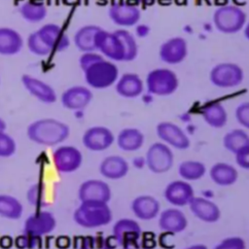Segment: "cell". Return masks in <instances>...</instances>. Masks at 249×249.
Segmentation results:
<instances>
[{
	"mask_svg": "<svg viewBox=\"0 0 249 249\" xmlns=\"http://www.w3.org/2000/svg\"><path fill=\"white\" fill-rule=\"evenodd\" d=\"M95 47L112 61H131L138 54L137 42L125 29L110 32L101 28L96 34Z\"/></svg>",
	"mask_w": 249,
	"mask_h": 249,
	"instance_id": "cell-1",
	"label": "cell"
},
{
	"mask_svg": "<svg viewBox=\"0 0 249 249\" xmlns=\"http://www.w3.org/2000/svg\"><path fill=\"white\" fill-rule=\"evenodd\" d=\"M27 137L30 141L43 146H56L65 141L70 128L67 124L53 119L43 118L28 124L26 129Z\"/></svg>",
	"mask_w": 249,
	"mask_h": 249,
	"instance_id": "cell-2",
	"label": "cell"
},
{
	"mask_svg": "<svg viewBox=\"0 0 249 249\" xmlns=\"http://www.w3.org/2000/svg\"><path fill=\"white\" fill-rule=\"evenodd\" d=\"M113 218L108 203L81 202L73 213L75 223L85 229H97L107 226Z\"/></svg>",
	"mask_w": 249,
	"mask_h": 249,
	"instance_id": "cell-3",
	"label": "cell"
},
{
	"mask_svg": "<svg viewBox=\"0 0 249 249\" xmlns=\"http://www.w3.org/2000/svg\"><path fill=\"white\" fill-rule=\"evenodd\" d=\"M86 83L93 89H107L116 84L119 78L118 66L103 55L83 69Z\"/></svg>",
	"mask_w": 249,
	"mask_h": 249,
	"instance_id": "cell-4",
	"label": "cell"
},
{
	"mask_svg": "<svg viewBox=\"0 0 249 249\" xmlns=\"http://www.w3.org/2000/svg\"><path fill=\"white\" fill-rule=\"evenodd\" d=\"M212 19L215 27L220 32L233 34L244 27L247 17L241 8L233 5H225L214 11Z\"/></svg>",
	"mask_w": 249,
	"mask_h": 249,
	"instance_id": "cell-5",
	"label": "cell"
},
{
	"mask_svg": "<svg viewBox=\"0 0 249 249\" xmlns=\"http://www.w3.org/2000/svg\"><path fill=\"white\" fill-rule=\"evenodd\" d=\"M179 80L174 71L169 68H155L146 77V88L149 93L159 96L170 95L176 91Z\"/></svg>",
	"mask_w": 249,
	"mask_h": 249,
	"instance_id": "cell-6",
	"label": "cell"
},
{
	"mask_svg": "<svg viewBox=\"0 0 249 249\" xmlns=\"http://www.w3.org/2000/svg\"><path fill=\"white\" fill-rule=\"evenodd\" d=\"M244 78L243 69L233 62H220L212 67L209 73L210 82L218 88L237 87Z\"/></svg>",
	"mask_w": 249,
	"mask_h": 249,
	"instance_id": "cell-7",
	"label": "cell"
},
{
	"mask_svg": "<svg viewBox=\"0 0 249 249\" xmlns=\"http://www.w3.org/2000/svg\"><path fill=\"white\" fill-rule=\"evenodd\" d=\"M174 163L172 150L163 142H155L147 150L146 164L149 170L156 174H162L171 169Z\"/></svg>",
	"mask_w": 249,
	"mask_h": 249,
	"instance_id": "cell-8",
	"label": "cell"
},
{
	"mask_svg": "<svg viewBox=\"0 0 249 249\" xmlns=\"http://www.w3.org/2000/svg\"><path fill=\"white\" fill-rule=\"evenodd\" d=\"M56 227V219L53 213L46 210L37 211L29 215L23 224V233L40 238L54 231Z\"/></svg>",
	"mask_w": 249,
	"mask_h": 249,
	"instance_id": "cell-9",
	"label": "cell"
},
{
	"mask_svg": "<svg viewBox=\"0 0 249 249\" xmlns=\"http://www.w3.org/2000/svg\"><path fill=\"white\" fill-rule=\"evenodd\" d=\"M53 162L59 173H72L81 167L83 154L75 146L61 145L53 151Z\"/></svg>",
	"mask_w": 249,
	"mask_h": 249,
	"instance_id": "cell-10",
	"label": "cell"
},
{
	"mask_svg": "<svg viewBox=\"0 0 249 249\" xmlns=\"http://www.w3.org/2000/svg\"><path fill=\"white\" fill-rule=\"evenodd\" d=\"M78 197L81 202L89 201L108 203L112 197V191L105 181L89 179L80 185Z\"/></svg>",
	"mask_w": 249,
	"mask_h": 249,
	"instance_id": "cell-11",
	"label": "cell"
},
{
	"mask_svg": "<svg viewBox=\"0 0 249 249\" xmlns=\"http://www.w3.org/2000/svg\"><path fill=\"white\" fill-rule=\"evenodd\" d=\"M115 141L112 130L103 125L89 127L82 136L83 145L89 151L101 152L110 148Z\"/></svg>",
	"mask_w": 249,
	"mask_h": 249,
	"instance_id": "cell-12",
	"label": "cell"
},
{
	"mask_svg": "<svg viewBox=\"0 0 249 249\" xmlns=\"http://www.w3.org/2000/svg\"><path fill=\"white\" fill-rule=\"evenodd\" d=\"M158 137L166 145L177 150H186L191 141L186 132L176 124L171 122H160L156 126Z\"/></svg>",
	"mask_w": 249,
	"mask_h": 249,
	"instance_id": "cell-13",
	"label": "cell"
},
{
	"mask_svg": "<svg viewBox=\"0 0 249 249\" xmlns=\"http://www.w3.org/2000/svg\"><path fill=\"white\" fill-rule=\"evenodd\" d=\"M110 19L117 25L129 27L136 25L141 18L137 5L129 2H115L108 10Z\"/></svg>",
	"mask_w": 249,
	"mask_h": 249,
	"instance_id": "cell-14",
	"label": "cell"
},
{
	"mask_svg": "<svg viewBox=\"0 0 249 249\" xmlns=\"http://www.w3.org/2000/svg\"><path fill=\"white\" fill-rule=\"evenodd\" d=\"M44 44L51 52H61L70 45V40L64 30L56 23L49 22L36 30Z\"/></svg>",
	"mask_w": 249,
	"mask_h": 249,
	"instance_id": "cell-15",
	"label": "cell"
},
{
	"mask_svg": "<svg viewBox=\"0 0 249 249\" xmlns=\"http://www.w3.org/2000/svg\"><path fill=\"white\" fill-rule=\"evenodd\" d=\"M188 54V43L180 36L165 40L160 47L159 56L167 64H179Z\"/></svg>",
	"mask_w": 249,
	"mask_h": 249,
	"instance_id": "cell-16",
	"label": "cell"
},
{
	"mask_svg": "<svg viewBox=\"0 0 249 249\" xmlns=\"http://www.w3.org/2000/svg\"><path fill=\"white\" fill-rule=\"evenodd\" d=\"M141 232L139 224L135 220L129 218H122L118 220L112 229L115 241L122 247L138 242Z\"/></svg>",
	"mask_w": 249,
	"mask_h": 249,
	"instance_id": "cell-17",
	"label": "cell"
},
{
	"mask_svg": "<svg viewBox=\"0 0 249 249\" xmlns=\"http://www.w3.org/2000/svg\"><path fill=\"white\" fill-rule=\"evenodd\" d=\"M163 196L165 200L173 206L189 205L195 196L192 185L185 180H175L166 185Z\"/></svg>",
	"mask_w": 249,
	"mask_h": 249,
	"instance_id": "cell-18",
	"label": "cell"
},
{
	"mask_svg": "<svg viewBox=\"0 0 249 249\" xmlns=\"http://www.w3.org/2000/svg\"><path fill=\"white\" fill-rule=\"evenodd\" d=\"M20 80L25 89L41 102L52 104L56 101V91L50 84L30 74H23Z\"/></svg>",
	"mask_w": 249,
	"mask_h": 249,
	"instance_id": "cell-19",
	"label": "cell"
},
{
	"mask_svg": "<svg viewBox=\"0 0 249 249\" xmlns=\"http://www.w3.org/2000/svg\"><path fill=\"white\" fill-rule=\"evenodd\" d=\"M92 99L91 90L85 86L75 85L66 89L60 97L61 104L68 110L79 111L86 108Z\"/></svg>",
	"mask_w": 249,
	"mask_h": 249,
	"instance_id": "cell-20",
	"label": "cell"
},
{
	"mask_svg": "<svg viewBox=\"0 0 249 249\" xmlns=\"http://www.w3.org/2000/svg\"><path fill=\"white\" fill-rule=\"evenodd\" d=\"M189 206L193 214L202 222L215 223L221 217L219 206L208 198L194 196L189 203Z\"/></svg>",
	"mask_w": 249,
	"mask_h": 249,
	"instance_id": "cell-21",
	"label": "cell"
},
{
	"mask_svg": "<svg viewBox=\"0 0 249 249\" xmlns=\"http://www.w3.org/2000/svg\"><path fill=\"white\" fill-rule=\"evenodd\" d=\"M188 226L186 215L177 208H167L160 213L159 228L166 232L179 233Z\"/></svg>",
	"mask_w": 249,
	"mask_h": 249,
	"instance_id": "cell-22",
	"label": "cell"
},
{
	"mask_svg": "<svg viewBox=\"0 0 249 249\" xmlns=\"http://www.w3.org/2000/svg\"><path fill=\"white\" fill-rule=\"evenodd\" d=\"M131 210L136 218L143 221H150L160 214V204L154 196L141 195L132 200Z\"/></svg>",
	"mask_w": 249,
	"mask_h": 249,
	"instance_id": "cell-23",
	"label": "cell"
},
{
	"mask_svg": "<svg viewBox=\"0 0 249 249\" xmlns=\"http://www.w3.org/2000/svg\"><path fill=\"white\" fill-rule=\"evenodd\" d=\"M129 171L128 162L121 156L111 155L102 160L99 164L100 174L110 180H119L127 175Z\"/></svg>",
	"mask_w": 249,
	"mask_h": 249,
	"instance_id": "cell-24",
	"label": "cell"
},
{
	"mask_svg": "<svg viewBox=\"0 0 249 249\" xmlns=\"http://www.w3.org/2000/svg\"><path fill=\"white\" fill-rule=\"evenodd\" d=\"M115 88L119 95L134 98L143 92L144 83L138 74L124 73L118 78Z\"/></svg>",
	"mask_w": 249,
	"mask_h": 249,
	"instance_id": "cell-25",
	"label": "cell"
},
{
	"mask_svg": "<svg viewBox=\"0 0 249 249\" xmlns=\"http://www.w3.org/2000/svg\"><path fill=\"white\" fill-rule=\"evenodd\" d=\"M23 47V39L18 31L11 27H0V54L14 55Z\"/></svg>",
	"mask_w": 249,
	"mask_h": 249,
	"instance_id": "cell-26",
	"label": "cell"
},
{
	"mask_svg": "<svg viewBox=\"0 0 249 249\" xmlns=\"http://www.w3.org/2000/svg\"><path fill=\"white\" fill-rule=\"evenodd\" d=\"M211 180L218 186L228 187L233 185L238 179V172L234 166L227 162H217L209 170Z\"/></svg>",
	"mask_w": 249,
	"mask_h": 249,
	"instance_id": "cell-27",
	"label": "cell"
},
{
	"mask_svg": "<svg viewBox=\"0 0 249 249\" xmlns=\"http://www.w3.org/2000/svg\"><path fill=\"white\" fill-rule=\"evenodd\" d=\"M145 141L143 132L135 127H125L122 129L117 136L119 148L125 152H134L139 150Z\"/></svg>",
	"mask_w": 249,
	"mask_h": 249,
	"instance_id": "cell-28",
	"label": "cell"
},
{
	"mask_svg": "<svg viewBox=\"0 0 249 249\" xmlns=\"http://www.w3.org/2000/svg\"><path fill=\"white\" fill-rule=\"evenodd\" d=\"M201 116L204 122L214 128L225 126L228 121V114L223 106L218 101H211L201 108Z\"/></svg>",
	"mask_w": 249,
	"mask_h": 249,
	"instance_id": "cell-29",
	"label": "cell"
},
{
	"mask_svg": "<svg viewBox=\"0 0 249 249\" xmlns=\"http://www.w3.org/2000/svg\"><path fill=\"white\" fill-rule=\"evenodd\" d=\"M101 27L94 24H87L80 27L74 34V44L78 50L83 53L86 52H94L95 47V38L97 32Z\"/></svg>",
	"mask_w": 249,
	"mask_h": 249,
	"instance_id": "cell-30",
	"label": "cell"
},
{
	"mask_svg": "<svg viewBox=\"0 0 249 249\" xmlns=\"http://www.w3.org/2000/svg\"><path fill=\"white\" fill-rule=\"evenodd\" d=\"M23 205L17 197L0 194V216L8 220H18L22 216Z\"/></svg>",
	"mask_w": 249,
	"mask_h": 249,
	"instance_id": "cell-31",
	"label": "cell"
},
{
	"mask_svg": "<svg viewBox=\"0 0 249 249\" xmlns=\"http://www.w3.org/2000/svg\"><path fill=\"white\" fill-rule=\"evenodd\" d=\"M18 12L21 18L26 21L39 22L46 18L48 14V9L46 5L42 2L28 0L20 4Z\"/></svg>",
	"mask_w": 249,
	"mask_h": 249,
	"instance_id": "cell-32",
	"label": "cell"
},
{
	"mask_svg": "<svg viewBox=\"0 0 249 249\" xmlns=\"http://www.w3.org/2000/svg\"><path fill=\"white\" fill-rule=\"evenodd\" d=\"M223 145L229 152L236 154L242 148L249 145V135L243 129H231L225 134L223 138Z\"/></svg>",
	"mask_w": 249,
	"mask_h": 249,
	"instance_id": "cell-33",
	"label": "cell"
},
{
	"mask_svg": "<svg viewBox=\"0 0 249 249\" xmlns=\"http://www.w3.org/2000/svg\"><path fill=\"white\" fill-rule=\"evenodd\" d=\"M178 173L185 181H196L205 175L206 167L198 160H185L179 164Z\"/></svg>",
	"mask_w": 249,
	"mask_h": 249,
	"instance_id": "cell-34",
	"label": "cell"
},
{
	"mask_svg": "<svg viewBox=\"0 0 249 249\" xmlns=\"http://www.w3.org/2000/svg\"><path fill=\"white\" fill-rule=\"evenodd\" d=\"M26 44L28 50L36 55L45 56L52 53L51 50L44 44L42 39L39 37L37 31H34L28 35Z\"/></svg>",
	"mask_w": 249,
	"mask_h": 249,
	"instance_id": "cell-35",
	"label": "cell"
},
{
	"mask_svg": "<svg viewBox=\"0 0 249 249\" xmlns=\"http://www.w3.org/2000/svg\"><path fill=\"white\" fill-rule=\"evenodd\" d=\"M79 249H112V246L101 235H89L82 239Z\"/></svg>",
	"mask_w": 249,
	"mask_h": 249,
	"instance_id": "cell-36",
	"label": "cell"
},
{
	"mask_svg": "<svg viewBox=\"0 0 249 249\" xmlns=\"http://www.w3.org/2000/svg\"><path fill=\"white\" fill-rule=\"evenodd\" d=\"M17 151L15 139L6 131L0 132V158L6 159L12 157Z\"/></svg>",
	"mask_w": 249,
	"mask_h": 249,
	"instance_id": "cell-37",
	"label": "cell"
},
{
	"mask_svg": "<svg viewBox=\"0 0 249 249\" xmlns=\"http://www.w3.org/2000/svg\"><path fill=\"white\" fill-rule=\"evenodd\" d=\"M27 200L34 206H41L44 204V188L41 184H35L31 186L27 191Z\"/></svg>",
	"mask_w": 249,
	"mask_h": 249,
	"instance_id": "cell-38",
	"label": "cell"
},
{
	"mask_svg": "<svg viewBox=\"0 0 249 249\" xmlns=\"http://www.w3.org/2000/svg\"><path fill=\"white\" fill-rule=\"evenodd\" d=\"M214 249H246V243L239 236H231L223 239Z\"/></svg>",
	"mask_w": 249,
	"mask_h": 249,
	"instance_id": "cell-39",
	"label": "cell"
},
{
	"mask_svg": "<svg viewBox=\"0 0 249 249\" xmlns=\"http://www.w3.org/2000/svg\"><path fill=\"white\" fill-rule=\"evenodd\" d=\"M235 119L244 127L249 129V101L240 103L235 108Z\"/></svg>",
	"mask_w": 249,
	"mask_h": 249,
	"instance_id": "cell-40",
	"label": "cell"
},
{
	"mask_svg": "<svg viewBox=\"0 0 249 249\" xmlns=\"http://www.w3.org/2000/svg\"><path fill=\"white\" fill-rule=\"evenodd\" d=\"M235 155V162L243 169H249V145L242 148Z\"/></svg>",
	"mask_w": 249,
	"mask_h": 249,
	"instance_id": "cell-41",
	"label": "cell"
},
{
	"mask_svg": "<svg viewBox=\"0 0 249 249\" xmlns=\"http://www.w3.org/2000/svg\"><path fill=\"white\" fill-rule=\"evenodd\" d=\"M150 27L149 25L145 24V23H140V24H136L135 26V33L138 37L143 38L148 36V34L150 33Z\"/></svg>",
	"mask_w": 249,
	"mask_h": 249,
	"instance_id": "cell-42",
	"label": "cell"
},
{
	"mask_svg": "<svg viewBox=\"0 0 249 249\" xmlns=\"http://www.w3.org/2000/svg\"><path fill=\"white\" fill-rule=\"evenodd\" d=\"M123 249H149L143 245H140L138 242L136 243H132V244H129V245H126L124 247H123Z\"/></svg>",
	"mask_w": 249,
	"mask_h": 249,
	"instance_id": "cell-43",
	"label": "cell"
},
{
	"mask_svg": "<svg viewBox=\"0 0 249 249\" xmlns=\"http://www.w3.org/2000/svg\"><path fill=\"white\" fill-rule=\"evenodd\" d=\"M185 249H207V246H205L204 244H193L191 246L186 247Z\"/></svg>",
	"mask_w": 249,
	"mask_h": 249,
	"instance_id": "cell-44",
	"label": "cell"
},
{
	"mask_svg": "<svg viewBox=\"0 0 249 249\" xmlns=\"http://www.w3.org/2000/svg\"><path fill=\"white\" fill-rule=\"evenodd\" d=\"M243 28H244V29H243L244 37H245L247 40H249V21L245 23V25H244Z\"/></svg>",
	"mask_w": 249,
	"mask_h": 249,
	"instance_id": "cell-45",
	"label": "cell"
},
{
	"mask_svg": "<svg viewBox=\"0 0 249 249\" xmlns=\"http://www.w3.org/2000/svg\"><path fill=\"white\" fill-rule=\"evenodd\" d=\"M6 127H7V124H6V122L0 117V132L2 131H6Z\"/></svg>",
	"mask_w": 249,
	"mask_h": 249,
	"instance_id": "cell-46",
	"label": "cell"
},
{
	"mask_svg": "<svg viewBox=\"0 0 249 249\" xmlns=\"http://www.w3.org/2000/svg\"><path fill=\"white\" fill-rule=\"evenodd\" d=\"M137 3L139 2H144V3H151V0H136Z\"/></svg>",
	"mask_w": 249,
	"mask_h": 249,
	"instance_id": "cell-47",
	"label": "cell"
}]
</instances>
